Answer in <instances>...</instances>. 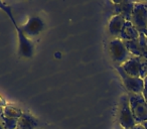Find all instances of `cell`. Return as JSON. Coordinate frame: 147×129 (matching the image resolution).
Returning a JSON list of instances; mask_svg holds the SVG:
<instances>
[{
    "mask_svg": "<svg viewBox=\"0 0 147 129\" xmlns=\"http://www.w3.org/2000/svg\"><path fill=\"white\" fill-rule=\"evenodd\" d=\"M130 108L136 124L147 121V102L142 94H128Z\"/></svg>",
    "mask_w": 147,
    "mask_h": 129,
    "instance_id": "obj_3",
    "label": "cell"
},
{
    "mask_svg": "<svg viewBox=\"0 0 147 129\" xmlns=\"http://www.w3.org/2000/svg\"><path fill=\"white\" fill-rule=\"evenodd\" d=\"M0 9L4 11V12L10 17V19L13 22V25H14V27L17 30V33H18V41H19V55H20L21 57H31L33 55V45H32V43L29 41V38H27L24 35V33L22 32L21 28L18 27V25H17L16 21H15V19H14V16H13L11 8L8 5H6L5 3L0 1Z\"/></svg>",
    "mask_w": 147,
    "mask_h": 129,
    "instance_id": "obj_1",
    "label": "cell"
},
{
    "mask_svg": "<svg viewBox=\"0 0 147 129\" xmlns=\"http://www.w3.org/2000/svg\"><path fill=\"white\" fill-rule=\"evenodd\" d=\"M122 69L131 77L144 80L147 77V59L143 57H134L122 65Z\"/></svg>",
    "mask_w": 147,
    "mask_h": 129,
    "instance_id": "obj_2",
    "label": "cell"
},
{
    "mask_svg": "<svg viewBox=\"0 0 147 129\" xmlns=\"http://www.w3.org/2000/svg\"><path fill=\"white\" fill-rule=\"evenodd\" d=\"M17 129H39V122L30 113L23 112L18 119Z\"/></svg>",
    "mask_w": 147,
    "mask_h": 129,
    "instance_id": "obj_11",
    "label": "cell"
},
{
    "mask_svg": "<svg viewBox=\"0 0 147 129\" xmlns=\"http://www.w3.org/2000/svg\"><path fill=\"white\" fill-rule=\"evenodd\" d=\"M131 129H145L144 127H143L142 124H136L134 127H132Z\"/></svg>",
    "mask_w": 147,
    "mask_h": 129,
    "instance_id": "obj_17",
    "label": "cell"
},
{
    "mask_svg": "<svg viewBox=\"0 0 147 129\" xmlns=\"http://www.w3.org/2000/svg\"><path fill=\"white\" fill-rule=\"evenodd\" d=\"M109 51L113 61L116 66H122L133 55L130 53L128 49L125 45V43L120 38H114L109 43Z\"/></svg>",
    "mask_w": 147,
    "mask_h": 129,
    "instance_id": "obj_4",
    "label": "cell"
},
{
    "mask_svg": "<svg viewBox=\"0 0 147 129\" xmlns=\"http://www.w3.org/2000/svg\"><path fill=\"white\" fill-rule=\"evenodd\" d=\"M125 23H126V20H125V18L123 16H121V15H114L110 19L108 25L110 34L112 36H114L115 38H118L123 27H124Z\"/></svg>",
    "mask_w": 147,
    "mask_h": 129,
    "instance_id": "obj_12",
    "label": "cell"
},
{
    "mask_svg": "<svg viewBox=\"0 0 147 129\" xmlns=\"http://www.w3.org/2000/svg\"><path fill=\"white\" fill-rule=\"evenodd\" d=\"M134 4H135V2H131V1L114 2L115 15H121V16L124 17L126 21H131Z\"/></svg>",
    "mask_w": 147,
    "mask_h": 129,
    "instance_id": "obj_10",
    "label": "cell"
},
{
    "mask_svg": "<svg viewBox=\"0 0 147 129\" xmlns=\"http://www.w3.org/2000/svg\"><path fill=\"white\" fill-rule=\"evenodd\" d=\"M143 34H144V35H145V36H146V37H147V27H146V30H145V32H144V33H143Z\"/></svg>",
    "mask_w": 147,
    "mask_h": 129,
    "instance_id": "obj_20",
    "label": "cell"
},
{
    "mask_svg": "<svg viewBox=\"0 0 147 129\" xmlns=\"http://www.w3.org/2000/svg\"><path fill=\"white\" fill-rule=\"evenodd\" d=\"M0 129H4V128H3L2 125H1V123H0Z\"/></svg>",
    "mask_w": 147,
    "mask_h": 129,
    "instance_id": "obj_21",
    "label": "cell"
},
{
    "mask_svg": "<svg viewBox=\"0 0 147 129\" xmlns=\"http://www.w3.org/2000/svg\"><path fill=\"white\" fill-rule=\"evenodd\" d=\"M22 111L19 108H16L14 106H9V105H6L4 106V115L5 117H8V118H15V119H19L22 115Z\"/></svg>",
    "mask_w": 147,
    "mask_h": 129,
    "instance_id": "obj_14",
    "label": "cell"
},
{
    "mask_svg": "<svg viewBox=\"0 0 147 129\" xmlns=\"http://www.w3.org/2000/svg\"><path fill=\"white\" fill-rule=\"evenodd\" d=\"M131 22L140 33H144L147 27V3L135 2Z\"/></svg>",
    "mask_w": 147,
    "mask_h": 129,
    "instance_id": "obj_6",
    "label": "cell"
},
{
    "mask_svg": "<svg viewBox=\"0 0 147 129\" xmlns=\"http://www.w3.org/2000/svg\"><path fill=\"white\" fill-rule=\"evenodd\" d=\"M141 124L143 125V127H144L145 129H147V121H145V122H143V123H141Z\"/></svg>",
    "mask_w": 147,
    "mask_h": 129,
    "instance_id": "obj_19",
    "label": "cell"
},
{
    "mask_svg": "<svg viewBox=\"0 0 147 129\" xmlns=\"http://www.w3.org/2000/svg\"><path fill=\"white\" fill-rule=\"evenodd\" d=\"M43 26H45V23L40 17L31 16L27 20V22L24 25H22L21 30L27 38H30V37H34L38 35L42 31Z\"/></svg>",
    "mask_w": 147,
    "mask_h": 129,
    "instance_id": "obj_9",
    "label": "cell"
},
{
    "mask_svg": "<svg viewBox=\"0 0 147 129\" xmlns=\"http://www.w3.org/2000/svg\"><path fill=\"white\" fill-rule=\"evenodd\" d=\"M4 113V106H0V117L2 116Z\"/></svg>",
    "mask_w": 147,
    "mask_h": 129,
    "instance_id": "obj_18",
    "label": "cell"
},
{
    "mask_svg": "<svg viewBox=\"0 0 147 129\" xmlns=\"http://www.w3.org/2000/svg\"><path fill=\"white\" fill-rule=\"evenodd\" d=\"M125 45L134 57H143L147 59V37L140 33L139 38L132 41H124Z\"/></svg>",
    "mask_w": 147,
    "mask_h": 129,
    "instance_id": "obj_8",
    "label": "cell"
},
{
    "mask_svg": "<svg viewBox=\"0 0 147 129\" xmlns=\"http://www.w3.org/2000/svg\"><path fill=\"white\" fill-rule=\"evenodd\" d=\"M118 120L123 129H131L136 125L134 117L132 115V111L130 108L128 95H122L119 101V112Z\"/></svg>",
    "mask_w": 147,
    "mask_h": 129,
    "instance_id": "obj_5",
    "label": "cell"
},
{
    "mask_svg": "<svg viewBox=\"0 0 147 129\" xmlns=\"http://www.w3.org/2000/svg\"><path fill=\"white\" fill-rule=\"evenodd\" d=\"M0 123L4 129H17L18 119L8 118V117H5L4 115H2L0 117Z\"/></svg>",
    "mask_w": 147,
    "mask_h": 129,
    "instance_id": "obj_15",
    "label": "cell"
},
{
    "mask_svg": "<svg viewBox=\"0 0 147 129\" xmlns=\"http://www.w3.org/2000/svg\"><path fill=\"white\" fill-rule=\"evenodd\" d=\"M139 35H140V32L132 24V22L131 21H126L118 38H120L123 41H132L139 38Z\"/></svg>",
    "mask_w": 147,
    "mask_h": 129,
    "instance_id": "obj_13",
    "label": "cell"
},
{
    "mask_svg": "<svg viewBox=\"0 0 147 129\" xmlns=\"http://www.w3.org/2000/svg\"><path fill=\"white\" fill-rule=\"evenodd\" d=\"M116 69L129 94H142L143 89H144V80L143 79L129 76L121 66H116Z\"/></svg>",
    "mask_w": 147,
    "mask_h": 129,
    "instance_id": "obj_7",
    "label": "cell"
},
{
    "mask_svg": "<svg viewBox=\"0 0 147 129\" xmlns=\"http://www.w3.org/2000/svg\"><path fill=\"white\" fill-rule=\"evenodd\" d=\"M142 96L145 99V101L147 102V77L144 79V89H143Z\"/></svg>",
    "mask_w": 147,
    "mask_h": 129,
    "instance_id": "obj_16",
    "label": "cell"
}]
</instances>
